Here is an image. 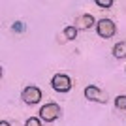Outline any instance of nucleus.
I'll return each mask as SVG.
<instances>
[{
	"label": "nucleus",
	"mask_w": 126,
	"mask_h": 126,
	"mask_svg": "<svg viewBox=\"0 0 126 126\" xmlns=\"http://www.w3.org/2000/svg\"><path fill=\"white\" fill-rule=\"evenodd\" d=\"M115 107L117 109H126V94H121L115 98Z\"/></svg>",
	"instance_id": "nucleus-9"
},
{
	"label": "nucleus",
	"mask_w": 126,
	"mask_h": 126,
	"mask_svg": "<svg viewBox=\"0 0 126 126\" xmlns=\"http://www.w3.org/2000/svg\"><path fill=\"white\" fill-rule=\"evenodd\" d=\"M96 32H98V36L107 40V38H113L117 32V26L115 23L111 21V19H100L98 25H96Z\"/></svg>",
	"instance_id": "nucleus-2"
},
{
	"label": "nucleus",
	"mask_w": 126,
	"mask_h": 126,
	"mask_svg": "<svg viewBox=\"0 0 126 126\" xmlns=\"http://www.w3.org/2000/svg\"><path fill=\"white\" fill-rule=\"evenodd\" d=\"M11 30H13V32H25L26 30V25H25V23H21V21H17V23H13Z\"/></svg>",
	"instance_id": "nucleus-10"
},
{
	"label": "nucleus",
	"mask_w": 126,
	"mask_h": 126,
	"mask_svg": "<svg viewBox=\"0 0 126 126\" xmlns=\"http://www.w3.org/2000/svg\"><path fill=\"white\" fill-rule=\"evenodd\" d=\"M62 115V109H60V105L58 104H45L42 105V109H40V119L45 122H53V121H57L58 117Z\"/></svg>",
	"instance_id": "nucleus-1"
},
{
	"label": "nucleus",
	"mask_w": 126,
	"mask_h": 126,
	"mask_svg": "<svg viewBox=\"0 0 126 126\" xmlns=\"http://www.w3.org/2000/svg\"><path fill=\"white\" fill-rule=\"evenodd\" d=\"M85 98L90 102H100V104H105L107 102V92L102 89H98V87H94V85H89L87 89H85Z\"/></svg>",
	"instance_id": "nucleus-4"
},
{
	"label": "nucleus",
	"mask_w": 126,
	"mask_h": 126,
	"mask_svg": "<svg viewBox=\"0 0 126 126\" xmlns=\"http://www.w3.org/2000/svg\"><path fill=\"white\" fill-rule=\"evenodd\" d=\"M21 98H23V102H25V104L34 105V104H38V102L42 100V90L38 89V87H32V85H30V87L23 89Z\"/></svg>",
	"instance_id": "nucleus-5"
},
{
	"label": "nucleus",
	"mask_w": 126,
	"mask_h": 126,
	"mask_svg": "<svg viewBox=\"0 0 126 126\" xmlns=\"http://www.w3.org/2000/svg\"><path fill=\"white\" fill-rule=\"evenodd\" d=\"M113 57L115 58H124L126 57V42H119L113 47Z\"/></svg>",
	"instance_id": "nucleus-7"
},
{
	"label": "nucleus",
	"mask_w": 126,
	"mask_h": 126,
	"mask_svg": "<svg viewBox=\"0 0 126 126\" xmlns=\"http://www.w3.org/2000/svg\"><path fill=\"white\" fill-rule=\"evenodd\" d=\"M96 6H98V8L107 10V8H111V6H113V0H96Z\"/></svg>",
	"instance_id": "nucleus-12"
},
{
	"label": "nucleus",
	"mask_w": 126,
	"mask_h": 126,
	"mask_svg": "<svg viewBox=\"0 0 126 126\" xmlns=\"http://www.w3.org/2000/svg\"><path fill=\"white\" fill-rule=\"evenodd\" d=\"M94 17L90 15V13H85V15H81V17H77V26L79 28H90V26H94Z\"/></svg>",
	"instance_id": "nucleus-6"
},
{
	"label": "nucleus",
	"mask_w": 126,
	"mask_h": 126,
	"mask_svg": "<svg viewBox=\"0 0 126 126\" xmlns=\"http://www.w3.org/2000/svg\"><path fill=\"white\" fill-rule=\"evenodd\" d=\"M0 126H11V124H10L8 121H2V122H0Z\"/></svg>",
	"instance_id": "nucleus-13"
},
{
	"label": "nucleus",
	"mask_w": 126,
	"mask_h": 126,
	"mask_svg": "<svg viewBox=\"0 0 126 126\" xmlns=\"http://www.w3.org/2000/svg\"><path fill=\"white\" fill-rule=\"evenodd\" d=\"M51 85H53V89L57 90V92H68L70 89H72V79L68 77V75H64V74H57V75H53L51 79Z\"/></svg>",
	"instance_id": "nucleus-3"
},
{
	"label": "nucleus",
	"mask_w": 126,
	"mask_h": 126,
	"mask_svg": "<svg viewBox=\"0 0 126 126\" xmlns=\"http://www.w3.org/2000/svg\"><path fill=\"white\" fill-rule=\"evenodd\" d=\"M64 36L68 40H75L77 38V26H66L64 28Z\"/></svg>",
	"instance_id": "nucleus-8"
},
{
	"label": "nucleus",
	"mask_w": 126,
	"mask_h": 126,
	"mask_svg": "<svg viewBox=\"0 0 126 126\" xmlns=\"http://www.w3.org/2000/svg\"><path fill=\"white\" fill-rule=\"evenodd\" d=\"M25 126H42V121L38 117H30V119H26Z\"/></svg>",
	"instance_id": "nucleus-11"
}]
</instances>
